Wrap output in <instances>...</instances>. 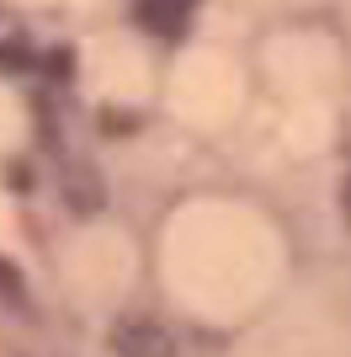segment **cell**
<instances>
[{"mask_svg":"<svg viewBox=\"0 0 351 357\" xmlns=\"http://www.w3.org/2000/svg\"><path fill=\"white\" fill-rule=\"evenodd\" d=\"M112 352L117 357H176V336L149 314H123L112 326Z\"/></svg>","mask_w":351,"mask_h":357,"instance_id":"6da1fadb","label":"cell"}]
</instances>
